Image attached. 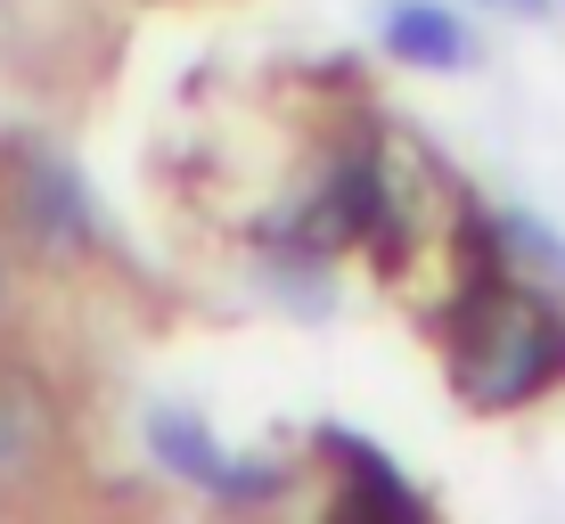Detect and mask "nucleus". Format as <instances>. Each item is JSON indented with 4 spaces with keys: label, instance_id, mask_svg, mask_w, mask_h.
Returning <instances> with one entry per match:
<instances>
[{
    "label": "nucleus",
    "instance_id": "1",
    "mask_svg": "<svg viewBox=\"0 0 565 524\" xmlns=\"http://www.w3.org/2000/svg\"><path fill=\"white\" fill-rule=\"evenodd\" d=\"M550 368H557V320L533 296H492L476 312L459 353V385L476 402H524Z\"/></svg>",
    "mask_w": 565,
    "mask_h": 524
},
{
    "label": "nucleus",
    "instance_id": "2",
    "mask_svg": "<svg viewBox=\"0 0 565 524\" xmlns=\"http://www.w3.org/2000/svg\"><path fill=\"white\" fill-rule=\"evenodd\" d=\"M148 451L164 459L172 475H189L198 492H222V500H263L279 492L287 468L279 459H246V451H222L189 410H148Z\"/></svg>",
    "mask_w": 565,
    "mask_h": 524
},
{
    "label": "nucleus",
    "instance_id": "3",
    "mask_svg": "<svg viewBox=\"0 0 565 524\" xmlns=\"http://www.w3.org/2000/svg\"><path fill=\"white\" fill-rule=\"evenodd\" d=\"M385 50L402 66L451 74V66H467V25L451 9H435V0H385Z\"/></svg>",
    "mask_w": 565,
    "mask_h": 524
},
{
    "label": "nucleus",
    "instance_id": "4",
    "mask_svg": "<svg viewBox=\"0 0 565 524\" xmlns=\"http://www.w3.org/2000/svg\"><path fill=\"white\" fill-rule=\"evenodd\" d=\"M50 442V402L33 377H17V368H0V475L33 468V451Z\"/></svg>",
    "mask_w": 565,
    "mask_h": 524
},
{
    "label": "nucleus",
    "instance_id": "5",
    "mask_svg": "<svg viewBox=\"0 0 565 524\" xmlns=\"http://www.w3.org/2000/svg\"><path fill=\"white\" fill-rule=\"evenodd\" d=\"M328 451L344 459V475L361 483L353 492V509H377V516H418V492L402 483L394 468H385V451L377 442H361V435H344V426H328Z\"/></svg>",
    "mask_w": 565,
    "mask_h": 524
},
{
    "label": "nucleus",
    "instance_id": "6",
    "mask_svg": "<svg viewBox=\"0 0 565 524\" xmlns=\"http://www.w3.org/2000/svg\"><path fill=\"white\" fill-rule=\"evenodd\" d=\"M492 9H509V17H541L550 0H492Z\"/></svg>",
    "mask_w": 565,
    "mask_h": 524
}]
</instances>
